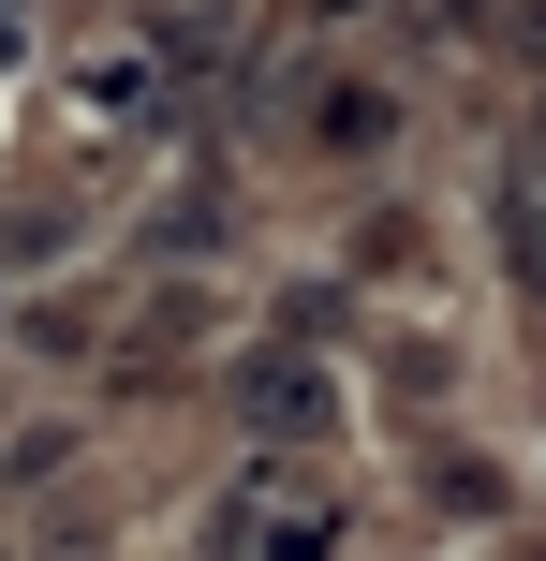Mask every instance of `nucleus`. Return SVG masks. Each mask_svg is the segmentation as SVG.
Wrapping results in <instances>:
<instances>
[{
    "label": "nucleus",
    "instance_id": "f257e3e1",
    "mask_svg": "<svg viewBox=\"0 0 546 561\" xmlns=\"http://www.w3.org/2000/svg\"><path fill=\"white\" fill-rule=\"evenodd\" d=\"M325 414H340V385H325V369L295 355V340H281V355H252V369H236V428H252V444H311Z\"/></svg>",
    "mask_w": 546,
    "mask_h": 561
},
{
    "label": "nucleus",
    "instance_id": "f03ea898",
    "mask_svg": "<svg viewBox=\"0 0 546 561\" xmlns=\"http://www.w3.org/2000/svg\"><path fill=\"white\" fill-rule=\"evenodd\" d=\"M488 237H502V266H518V296L546 310V163H502L488 178Z\"/></svg>",
    "mask_w": 546,
    "mask_h": 561
},
{
    "label": "nucleus",
    "instance_id": "7ed1b4c3",
    "mask_svg": "<svg viewBox=\"0 0 546 561\" xmlns=\"http://www.w3.org/2000/svg\"><path fill=\"white\" fill-rule=\"evenodd\" d=\"M311 134H325V148H384V134H399V104H384V89H325Z\"/></svg>",
    "mask_w": 546,
    "mask_h": 561
},
{
    "label": "nucleus",
    "instance_id": "20e7f679",
    "mask_svg": "<svg viewBox=\"0 0 546 561\" xmlns=\"http://www.w3.org/2000/svg\"><path fill=\"white\" fill-rule=\"evenodd\" d=\"M252 561H340V533H325V503H266Z\"/></svg>",
    "mask_w": 546,
    "mask_h": 561
}]
</instances>
